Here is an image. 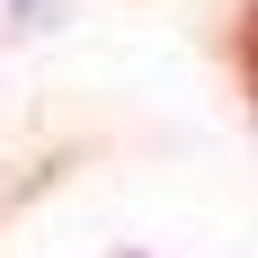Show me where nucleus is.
I'll return each instance as SVG.
<instances>
[{
  "instance_id": "obj_1",
  "label": "nucleus",
  "mask_w": 258,
  "mask_h": 258,
  "mask_svg": "<svg viewBox=\"0 0 258 258\" xmlns=\"http://www.w3.org/2000/svg\"><path fill=\"white\" fill-rule=\"evenodd\" d=\"M240 80H249V98H258V9L240 18Z\"/></svg>"
}]
</instances>
